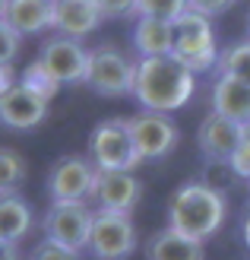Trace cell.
I'll list each match as a JSON object with an SVG mask.
<instances>
[{
	"mask_svg": "<svg viewBox=\"0 0 250 260\" xmlns=\"http://www.w3.org/2000/svg\"><path fill=\"white\" fill-rule=\"evenodd\" d=\"M219 54L222 51L216 45V32L209 16L187 10L181 19H174V51H171V57H177L193 73H206L219 63Z\"/></svg>",
	"mask_w": 250,
	"mask_h": 260,
	"instance_id": "cell-3",
	"label": "cell"
},
{
	"mask_svg": "<svg viewBox=\"0 0 250 260\" xmlns=\"http://www.w3.org/2000/svg\"><path fill=\"white\" fill-rule=\"evenodd\" d=\"M95 175L98 168L86 155H60V159L51 165L45 190L51 203H86L92 197V187H95Z\"/></svg>",
	"mask_w": 250,
	"mask_h": 260,
	"instance_id": "cell-7",
	"label": "cell"
},
{
	"mask_svg": "<svg viewBox=\"0 0 250 260\" xmlns=\"http://www.w3.org/2000/svg\"><path fill=\"white\" fill-rule=\"evenodd\" d=\"M19 45H22V35L13 29L7 19H0V67H10L19 54Z\"/></svg>",
	"mask_w": 250,
	"mask_h": 260,
	"instance_id": "cell-24",
	"label": "cell"
},
{
	"mask_svg": "<svg viewBox=\"0 0 250 260\" xmlns=\"http://www.w3.org/2000/svg\"><path fill=\"white\" fill-rule=\"evenodd\" d=\"M0 260H22L19 244H13V241H0Z\"/></svg>",
	"mask_w": 250,
	"mask_h": 260,
	"instance_id": "cell-29",
	"label": "cell"
},
{
	"mask_svg": "<svg viewBox=\"0 0 250 260\" xmlns=\"http://www.w3.org/2000/svg\"><path fill=\"white\" fill-rule=\"evenodd\" d=\"M247 187H250V178H247Z\"/></svg>",
	"mask_w": 250,
	"mask_h": 260,
	"instance_id": "cell-34",
	"label": "cell"
},
{
	"mask_svg": "<svg viewBox=\"0 0 250 260\" xmlns=\"http://www.w3.org/2000/svg\"><path fill=\"white\" fill-rule=\"evenodd\" d=\"M4 13H7V0H0V19H4Z\"/></svg>",
	"mask_w": 250,
	"mask_h": 260,
	"instance_id": "cell-32",
	"label": "cell"
},
{
	"mask_svg": "<svg viewBox=\"0 0 250 260\" xmlns=\"http://www.w3.org/2000/svg\"><path fill=\"white\" fill-rule=\"evenodd\" d=\"M51 4H57V0H51Z\"/></svg>",
	"mask_w": 250,
	"mask_h": 260,
	"instance_id": "cell-35",
	"label": "cell"
},
{
	"mask_svg": "<svg viewBox=\"0 0 250 260\" xmlns=\"http://www.w3.org/2000/svg\"><path fill=\"white\" fill-rule=\"evenodd\" d=\"M127 127H130V137H133L142 162H159L165 155H171L181 140L177 124L159 111H139L133 118H127Z\"/></svg>",
	"mask_w": 250,
	"mask_h": 260,
	"instance_id": "cell-9",
	"label": "cell"
},
{
	"mask_svg": "<svg viewBox=\"0 0 250 260\" xmlns=\"http://www.w3.org/2000/svg\"><path fill=\"white\" fill-rule=\"evenodd\" d=\"M16 83H13V67H0V95L7 92V89H13Z\"/></svg>",
	"mask_w": 250,
	"mask_h": 260,
	"instance_id": "cell-30",
	"label": "cell"
},
{
	"mask_svg": "<svg viewBox=\"0 0 250 260\" xmlns=\"http://www.w3.org/2000/svg\"><path fill=\"white\" fill-rule=\"evenodd\" d=\"M19 83H22L25 89H32L35 95H42V99H48V102H51V99H54V95L60 92V83H57L54 76L48 73V67H45L42 60H32L29 67L22 70V76H19Z\"/></svg>",
	"mask_w": 250,
	"mask_h": 260,
	"instance_id": "cell-22",
	"label": "cell"
},
{
	"mask_svg": "<svg viewBox=\"0 0 250 260\" xmlns=\"http://www.w3.org/2000/svg\"><path fill=\"white\" fill-rule=\"evenodd\" d=\"M133 83H136V60H130L121 48L98 45L89 51L86 86L95 95H104V99L133 95Z\"/></svg>",
	"mask_w": 250,
	"mask_h": 260,
	"instance_id": "cell-5",
	"label": "cell"
},
{
	"mask_svg": "<svg viewBox=\"0 0 250 260\" xmlns=\"http://www.w3.org/2000/svg\"><path fill=\"white\" fill-rule=\"evenodd\" d=\"M92 222H95V210H89L86 203H51L42 219V229L45 238H51L54 244L83 254L89 251Z\"/></svg>",
	"mask_w": 250,
	"mask_h": 260,
	"instance_id": "cell-8",
	"label": "cell"
},
{
	"mask_svg": "<svg viewBox=\"0 0 250 260\" xmlns=\"http://www.w3.org/2000/svg\"><path fill=\"white\" fill-rule=\"evenodd\" d=\"M247 42H250V13H247Z\"/></svg>",
	"mask_w": 250,
	"mask_h": 260,
	"instance_id": "cell-33",
	"label": "cell"
},
{
	"mask_svg": "<svg viewBox=\"0 0 250 260\" xmlns=\"http://www.w3.org/2000/svg\"><path fill=\"white\" fill-rule=\"evenodd\" d=\"M101 13L92 0H57L54 4V32L67 38H86L101 25Z\"/></svg>",
	"mask_w": 250,
	"mask_h": 260,
	"instance_id": "cell-14",
	"label": "cell"
},
{
	"mask_svg": "<svg viewBox=\"0 0 250 260\" xmlns=\"http://www.w3.org/2000/svg\"><path fill=\"white\" fill-rule=\"evenodd\" d=\"M238 0H187V7L193 10V13H203V16H209V19H216V16H222V13H228Z\"/></svg>",
	"mask_w": 250,
	"mask_h": 260,
	"instance_id": "cell-28",
	"label": "cell"
},
{
	"mask_svg": "<svg viewBox=\"0 0 250 260\" xmlns=\"http://www.w3.org/2000/svg\"><path fill=\"white\" fill-rule=\"evenodd\" d=\"M98 7V13L104 19H117V16H130L136 13V0H92Z\"/></svg>",
	"mask_w": 250,
	"mask_h": 260,
	"instance_id": "cell-27",
	"label": "cell"
},
{
	"mask_svg": "<svg viewBox=\"0 0 250 260\" xmlns=\"http://www.w3.org/2000/svg\"><path fill=\"white\" fill-rule=\"evenodd\" d=\"M142 197V184L133 172H98L95 187H92V200L98 210L111 213H133Z\"/></svg>",
	"mask_w": 250,
	"mask_h": 260,
	"instance_id": "cell-12",
	"label": "cell"
},
{
	"mask_svg": "<svg viewBox=\"0 0 250 260\" xmlns=\"http://www.w3.org/2000/svg\"><path fill=\"white\" fill-rule=\"evenodd\" d=\"M196 73L187 70L177 57H139L136 60V83L133 99L142 111L171 114L193 99Z\"/></svg>",
	"mask_w": 250,
	"mask_h": 260,
	"instance_id": "cell-1",
	"label": "cell"
},
{
	"mask_svg": "<svg viewBox=\"0 0 250 260\" xmlns=\"http://www.w3.org/2000/svg\"><path fill=\"white\" fill-rule=\"evenodd\" d=\"M228 216V197L206 181H187L168 200V225L187 238L206 241Z\"/></svg>",
	"mask_w": 250,
	"mask_h": 260,
	"instance_id": "cell-2",
	"label": "cell"
},
{
	"mask_svg": "<svg viewBox=\"0 0 250 260\" xmlns=\"http://www.w3.org/2000/svg\"><path fill=\"white\" fill-rule=\"evenodd\" d=\"M38 60L45 63L48 73L54 76L60 86H67V83H86V73H89V51L76 42V38H67V35L45 38Z\"/></svg>",
	"mask_w": 250,
	"mask_h": 260,
	"instance_id": "cell-10",
	"label": "cell"
},
{
	"mask_svg": "<svg viewBox=\"0 0 250 260\" xmlns=\"http://www.w3.org/2000/svg\"><path fill=\"white\" fill-rule=\"evenodd\" d=\"M4 19L19 35H42L54 29V4L51 0H7Z\"/></svg>",
	"mask_w": 250,
	"mask_h": 260,
	"instance_id": "cell-15",
	"label": "cell"
},
{
	"mask_svg": "<svg viewBox=\"0 0 250 260\" xmlns=\"http://www.w3.org/2000/svg\"><path fill=\"white\" fill-rule=\"evenodd\" d=\"M146 260H206V248H203V241L187 238L171 225H165L149 238Z\"/></svg>",
	"mask_w": 250,
	"mask_h": 260,
	"instance_id": "cell-18",
	"label": "cell"
},
{
	"mask_svg": "<svg viewBox=\"0 0 250 260\" xmlns=\"http://www.w3.org/2000/svg\"><path fill=\"white\" fill-rule=\"evenodd\" d=\"M89 159L98 172H133L142 162L133 137H130L127 118H108L92 127L89 134Z\"/></svg>",
	"mask_w": 250,
	"mask_h": 260,
	"instance_id": "cell-4",
	"label": "cell"
},
{
	"mask_svg": "<svg viewBox=\"0 0 250 260\" xmlns=\"http://www.w3.org/2000/svg\"><path fill=\"white\" fill-rule=\"evenodd\" d=\"M32 229V210L19 193L13 197H0V241L19 244Z\"/></svg>",
	"mask_w": 250,
	"mask_h": 260,
	"instance_id": "cell-19",
	"label": "cell"
},
{
	"mask_svg": "<svg viewBox=\"0 0 250 260\" xmlns=\"http://www.w3.org/2000/svg\"><path fill=\"white\" fill-rule=\"evenodd\" d=\"M241 235H244V244L250 248V206H247V213H244V222H241Z\"/></svg>",
	"mask_w": 250,
	"mask_h": 260,
	"instance_id": "cell-31",
	"label": "cell"
},
{
	"mask_svg": "<svg viewBox=\"0 0 250 260\" xmlns=\"http://www.w3.org/2000/svg\"><path fill=\"white\" fill-rule=\"evenodd\" d=\"M241 130H244V124L228 121V118H222V114L209 111L200 124V130H196V146H200L203 159L212 162V165H228L231 155L238 152Z\"/></svg>",
	"mask_w": 250,
	"mask_h": 260,
	"instance_id": "cell-11",
	"label": "cell"
},
{
	"mask_svg": "<svg viewBox=\"0 0 250 260\" xmlns=\"http://www.w3.org/2000/svg\"><path fill=\"white\" fill-rule=\"evenodd\" d=\"M133 48L139 57H168L174 51V22L136 16L133 25Z\"/></svg>",
	"mask_w": 250,
	"mask_h": 260,
	"instance_id": "cell-17",
	"label": "cell"
},
{
	"mask_svg": "<svg viewBox=\"0 0 250 260\" xmlns=\"http://www.w3.org/2000/svg\"><path fill=\"white\" fill-rule=\"evenodd\" d=\"M212 111L228 121L250 124V86L234 76H219L212 83Z\"/></svg>",
	"mask_w": 250,
	"mask_h": 260,
	"instance_id": "cell-16",
	"label": "cell"
},
{
	"mask_svg": "<svg viewBox=\"0 0 250 260\" xmlns=\"http://www.w3.org/2000/svg\"><path fill=\"white\" fill-rule=\"evenodd\" d=\"M25 181V159L10 149V146H0V197H13Z\"/></svg>",
	"mask_w": 250,
	"mask_h": 260,
	"instance_id": "cell-21",
	"label": "cell"
},
{
	"mask_svg": "<svg viewBox=\"0 0 250 260\" xmlns=\"http://www.w3.org/2000/svg\"><path fill=\"white\" fill-rule=\"evenodd\" d=\"M25 260H80V254L60 248V244H54L51 238H45V241H38L35 248L29 251V257H25Z\"/></svg>",
	"mask_w": 250,
	"mask_h": 260,
	"instance_id": "cell-26",
	"label": "cell"
},
{
	"mask_svg": "<svg viewBox=\"0 0 250 260\" xmlns=\"http://www.w3.org/2000/svg\"><path fill=\"white\" fill-rule=\"evenodd\" d=\"M228 168L238 178H250V124H244V130H241V143H238V152L231 155V162H228Z\"/></svg>",
	"mask_w": 250,
	"mask_h": 260,
	"instance_id": "cell-25",
	"label": "cell"
},
{
	"mask_svg": "<svg viewBox=\"0 0 250 260\" xmlns=\"http://www.w3.org/2000/svg\"><path fill=\"white\" fill-rule=\"evenodd\" d=\"M136 244H139V235L130 213L95 210L92 238H89V254L95 260H127L133 257Z\"/></svg>",
	"mask_w": 250,
	"mask_h": 260,
	"instance_id": "cell-6",
	"label": "cell"
},
{
	"mask_svg": "<svg viewBox=\"0 0 250 260\" xmlns=\"http://www.w3.org/2000/svg\"><path fill=\"white\" fill-rule=\"evenodd\" d=\"M187 0H136V16H152V19H168L174 22L187 13Z\"/></svg>",
	"mask_w": 250,
	"mask_h": 260,
	"instance_id": "cell-23",
	"label": "cell"
},
{
	"mask_svg": "<svg viewBox=\"0 0 250 260\" xmlns=\"http://www.w3.org/2000/svg\"><path fill=\"white\" fill-rule=\"evenodd\" d=\"M48 118V99L16 83L0 95V127L7 130H35Z\"/></svg>",
	"mask_w": 250,
	"mask_h": 260,
	"instance_id": "cell-13",
	"label": "cell"
},
{
	"mask_svg": "<svg viewBox=\"0 0 250 260\" xmlns=\"http://www.w3.org/2000/svg\"><path fill=\"white\" fill-rule=\"evenodd\" d=\"M219 76H234V80H241L250 86V42H234L228 45L225 51L219 54Z\"/></svg>",
	"mask_w": 250,
	"mask_h": 260,
	"instance_id": "cell-20",
	"label": "cell"
}]
</instances>
